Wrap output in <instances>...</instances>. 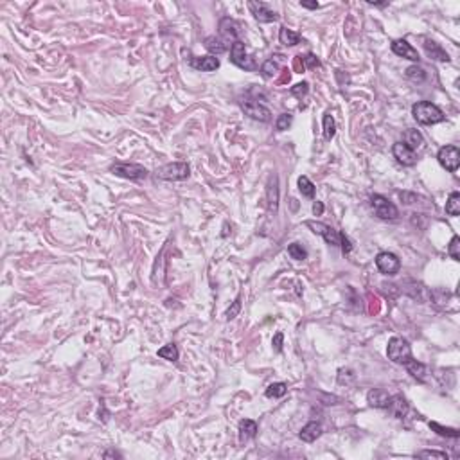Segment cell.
Instances as JSON below:
<instances>
[{"instance_id": "obj_32", "label": "cell", "mask_w": 460, "mask_h": 460, "mask_svg": "<svg viewBox=\"0 0 460 460\" xmlns=\"http://www.w3.org/2000/svg\"><path fill=\"white\" fill-rule=\"evenodd\" d=\"M407 78L414 83H423L426 79V70L421 69V67L414 65V67H408L407 69Z\"/></svg>"}, {"instance_id": "obj_37", "label": "cell", "mask_w": 460, "mask_h": 460, "mask_svg": "<svg viewBox=\"0 0 460 460\" xmlns=\"http://www.w3.org/2000/svg\"><path fill=\"white\" fill-rule=\"evenodd\" d=\"M293 123V117L290 113H280L279 119L275 121V128L279 130V132H284V130H288V128L292 126Z\"/></svg>"}, {"instance_id": "obj_47", "label": "cell", "mask_w": 460, "mask_h": 460, "mask_svg": "<svg viewBox=\"0 0 460 460\" xmlns=\"http://www.w3.org/2000/svg\"><path fill=\"white\" fill-rule=\"evenodd\" d=\"M300 6H302V8H306V9H318V8H320V4H318V2H306V0H302V2H300Z\"/></svg>"}, {"instance_id": "obj_18", "label": "cell", "mask_w": 460, "mask_h": 460, "mask_svg": "<svg viewBox=\"0 0 460 460\" xmlns=\"http://www.w3.org/2000/svg\"><path fill=\"white\" fill-rule=\"evenodd\" d=\"M424 50L435 62H449V54L433 40H424Z\"/></svg>"}, {"instance_id": "obj_13", "label": "cell", "mask_w": 460, "mask_h": 460, "mask_svg": "<svg viewBox=\"0 0 460 460\" xmlns=\"http://www.w3.org/2000/svg\"><path fill=\"white\" fill-rule=\"evenodd\" d=\"M392 155L394 158L399 162L401 165H407V167H412V165L417 164V155L415 151H412L408 146H405L402 142H395L392 146Z\"/></svg>"}, {"instance_id": "obj_8", "label": "cell", "mask_w": 460, "mask_h": 460, "mask_svg": "<svg viewBox=\"0 0 460 460\" xmlns=\"http://www.w3.org/2000/svg\"><path fill=\"white\" fill-rule=\"evenodd\" d=\"M437 158H439L440 165L449 172H455L460 165V151L456 146H444V148H440L439 153H437Z\"/></svg>"}, {"instance_id": "obj_10", "label": "cell", "mask_w": 460, "mask_h": 460, "mask_svg": "<svg viewBox=\"0 0 460 460\" xmlns=\"http://www.w3.org/2000/svg\"><path fill=\"white\" fill-rule=\"evenodd\" d=\"M248 9H250V13L254 15L255 20L263 22V24L279 20V15L273 9L268 8V4H264V2H254V0H250L248 2Z\"/></svg>"}, {"instance_id": "obj_21", "label": "cell", "mask_w": 460, "mask_h": 460, "mask_svg": "<svg viewBox=\"0 0 460 460\" xmlns=\"http://www.w3.org/2000/svg\"><path fill=\"white\" fill-rule=\"evenodd\" d=\"M257 435V423L252 419H243L239 423V440L247 442V440L254 439Z\"/></svg>"}, {"instance_id": "obj_17", "label": "cell", "mask_w": 460, "mask_h": 460, "mask_svg": "<svg viewBox=\"0 0 460 460\" xmlns=\"http://www.w3.org/2000/svg\"><path fill=\"white\" fill-rule=\"evenodd\" d=\"M367 401L374 408H386L388 407V401H390V395H388L386 390H383V388H372L367 394Z\"/></svg>"}, {"instance_id": "obj_43", "label": "cell", "mask_w": 460, "mask_h": 460, "mask_svg": "<svg viewBox=\"0 0 460 460\" xmlns=\"http://www.w3.org/2000/svg\"><path fill=\"white\" fill-rule=\"evenodd\" d=\"M282 341H284V334L282 333H277L275 336H273V340H271V345H273L275 353H280V351H282Z\"/></svg>"}, {"instance_id": "obj_33", "label": "cell", "mask_w": 460, "mask_h": 460, "mask_svg": "<svg viewBox=\"0 0 460 460\" xmlns=\"http://www.w3.org/2000/svg\"><path fill=\"white\" fill-rule=\"evenodd\" d=\"M336 133V124H334V119L331 113H325L324 115V137L325 140H331Z\"/></svg>"}, {"instance_id": "obj_15", "label": "cell", "mask_w": 460, "mask_h": 460, "mask_svg": "<svg viewBox=\"0 0 460 460\" xmlns=\"http://www.w3.org/2000/svg\"><path fill=\"white\" fill-rule=\"evenodd\" d=\"M191 67L201 72H214L216 69H219V60L216 56H193Z\"/></svg>"}, {"instance_id": "obj_7", "label": "cell", "mask_w": 460, "mask_h": 460, "mask_svg": "<svg viewBox=\"0 0 460 460\" xmlns=\"http://www.w3.org/2000/svg\"><path fill=\"white\" fill-rule=\"evenodd\" d=\"M110 171L115 177L126 178V180H144L148 178V169L142 167L139 164H113L110 167Z\"/></svg>"}, {"instance_id": "obj_23", "label": "cell", "mask_w": 460, "mask_h": 460, "mask_svg": "<svg viewBox=\"0 0 460 460\" xmlns=\"http://www.w3.org/2000/svg\"><path fill=\"white\" fill-rule=\"evenodd\" d=\"M405 367H407L408 374H412V376H414L417 381H424V379H426L428 369H426V365H424V363L417 362V360H414V358H412L410 362L405 363Z\"/></svg>"}, {"instance_id": "obj_16", "label": "cell", "mask_w": 460, "mask_h": 460, "mask_svg": "<svg viewBox=\"0 0 460 460\" xmlns=\"http://www.w3.org/2000/svg\"><path fill=\"white\" fill-rule=\"evenodd\" d=\"M386 410L390 412L394 417H397V419H402V417H407L410 407H408L407 399L402 397L401 394H397V395H390V401H388V407H386Z\"/></svg>"}, {"instance_id": "obj_2", "label": "cell", "mask_w": 460, "mask_h": 460, "mask_svg": "<svg viewBox=\"0 0 460 460\" xmlns=\"http://www.w3.org/2000/svg\"><path fill=\"white\" fill-rule=\"evenodd\" d=\"M386 356L388 360L397 365H405L407 362H410L412 358V347L408 343V340L401 336H394L388 340V347H386Z\"/></svg>"}, {"instance_id": "obj_26", "label": "cell", "mask_w": 460, "mask_h": 460, "mask_svg": "<svg viewBox=\"0 0 460 460\" xmlns=\"http://www.w3.org/2000/svg\"><path fill=\"white\" fill-rule=\"evenodd\" d=\"M446 214L448 216H458L460 214V194L451 193L446 201Z\"/></svg>"}, {"instance_id": "obj_4", "label": "cell", "mask_w": 460, "mask_h": 460, "mask_svg": "<svg viewBox=\"0 0 460 460\" xmlns=\"http://www.w3.org/2000/svg\"><path fill=\"white\" fill-rule=\"evenodd\" d=\"M230 62L234 63V65H238L239 69L248 70V72H254V70L259 69L257 62L254 60V56H250V54L247 52L245 43H243L241 40L234 41L232 47H230Z\"/></svg>"}, {"instance_id": "obj_27", "label": "cell", "mask_w": 460, "mask_h": 460, "mask_svg": "<svg viewBox=\"0 0 460 460\" xmlns=\"http://www.w3.org/2000/svg\"><path fill=\"white\" fill-rule=\"evenodd\" d=\"M158 356L160 358H164V360H167V362H177L178 360V349H177V345L175 343H167V345H164V347H160L158 349Z\"/></svg>"}, {"instance_id": "obj_28", "label": "cell", "mask_w": 460, "mask_h": 460, "mask_svg": "<svg viewBox=\"0 0 460 460\" xmlns=\"http://www.w3.org/2000/svg\"><path fill=\"white\" fill-rule=\"evenodd\" d=\"M277 58H270V60H266V62L263 63V67H261V72H263V76L266 79L273 78V76L279 72V63H277Z\"/></svg>"}, {"instance_id": "obj_20", "label": "cell", "mask_w": 460, "mask_h": 460, "mask_svg": "<svg viewBox=\"0 0 460 460\" xmlns=\"http://www.w3.org/2000/svg\"><path fill=\"white\" fill-rule=\"evenodd\" d=\"M402 144L408 146L412 151H415V149L423 148L424 139H423V135H421L419 130H407V132L402 133Z\"/></svg>"}, {"instance_id": "obj_49", "label": "cell", "mask_w": 460, "mask_h": 460, "mask_svg": "<svg viewBox=\"0 0 460 460\" xmlns=\"http://www.w3.org/2000/svg\"><path fill=\"white\" fill-rule=\"evenodd\" d=\"M286 81H290V74H288V72H284L282 78L279 79V83H286Z\"/></svg>"}, {"instance_id": "obj_36", "label": "cell", "mask_w": 460, "mask_h": 460, "mask_svg": "<svg viewBox=\"0 0 460 460\" xmlns=\"http://www.w3.org/2000/svg\"><path fill=\"white\" fill-rule=\"evenodd\" d=\"M448 254L453 261H460V238L458 236H453L451 238L449 247H448Z\"/></svg>"}, {"instance_id": "obj_25", "label": "cell", "mask_w": 460, "mask_h": 460, "mask_svg": "<svg viewBox=\"0 0 460 460\" xmlns=\"http://www.w3.org/2000/svg\"><path fill=\"white\" fill-rule=\"evenodd\" d=\"M279 40H280V43H282V45L293 47V45H297V43L300 41V34L295 33V31H292V29H288V27H280Z\"/></svg>"}, {"instance_id": "obj_41", "label": "cell", "mask_w": 460, "mask_h": 460, "mask_svg": "<svg viewBox=\"0 0 460 460\" xmlns=\"http://www.w3.org/2000/svg\"><path fill=\"white\" fill-rule=\"evenodd\" d=\"M239 311H241V299L238 297V299L234 300V304H232V308H230L228 311H226V318H228V320H232V318H236V316H238V313H239Z\"/></svg>"}, {"instance_id": "obj_42", "label": "cell", "mask_w": 460, "mask_h": 460, "mask_svg": "<svg viewBox=\"0 0 460 460\" xmlns=\"http://www.w3.org/2000/svg\"><path fill=\"white\" fill-rule=\"evenodd\" d=\"M340 247H341V252H343V254H349V252L353 250V245H351L349 238L345 234H340Z\"/></svg>"}, {"instance_id": "obj_39", "label": "cell", "mask_w": 460, "mask_h": 460, "mask_svg": "<svg viewBox=\"0 0 460 460\" xmlns=\"http://www.w3.org/2000/svg\"><path fill=\"white\" fill-rule=\"evenodd\" d=\"M354 372L351 369H340V372H338V381L341 383V385H347V383H351V381H354Z\"/></svg>"}, {"instance_id": "obj_45", "label": "cell", "mask_w": 460, "mask_h": 460, "mask_svg": "<svg viewBox=\"0 0 460 460\" xmlns=\"http://www.w3.org/2000/svg\"><path fill=\"white\" fill-rule=\"evenodd\" d=\"M313 214H315V216H322V214H324V203H322V201H315V205H313Z\"/></svg>"}, {"instance_id": "obj_22", "label": "cell", "mask_w": 460, "mask_h": 460, "mask_svg": "<svg viewBox=\"0 0 460 460\" xmlns=\"http://www.w3.org/2000/svg\"><path fill=\"white\" fill-rule=\"evenodd\" d=\"M268 209L271 212H277L279 209V187H277V177L270 178V184H268Z\"/></svg>"}, {"instance_id": "obj_5", "label": "cell", "mask_w": 460, "mask_h": 460, "mask_svg": "<svg viewBox=\"0 0 460 460\" xmlns=\"http://www.w3.org/2000/svg\"><path fill=\"white\" fill-rule=\"evenodd\" d=\"M239 106H241V110L245 111L250 119L261 121V123H270L271 121V111L268 110L266 106H263L259 101H255V99H250V97L239 99Z\"/></svg>"}, {"instance_id": "obj_6", "label": "cell", "mask_w": 460, "mask_h": 460, "mask_svg": "<svg viewBox=\"0 0 460 460\" xmlns=\"http://www.w3.org/2000/svg\"><path fill=\"white\" fill-rule=\"evenodd\" d=\"M370 205H372L374 214H376L379 219H397L399 210L388 198L381 196V194H374V196L370 198Z\"/></svg>"}, {"instance_id": "obj_30", "label": "cell", "mask_w": 460, "mask_h": 460, "mask_svg": "<svg viewBox=\"0 0 460 460\" xmlns=\"http://www.w3.org/2000/svg\"><path fill=\"white\" fill-rule=\"evenodd\" d=\"M288 392V385L286 383H271L270 386L266 388V397H273V399H277V397H282L284 394Z\"/></svg>"}, {"instance_id": "obj_24", "label": "cell", "mask_w": 460, "mask_h": 460, "mask_svg": "<svg viewBox=\"0 0 460 460\" xmlns=\"http://www.w3.org/2000/svg\"><path fill=\"white\" fill-rule=\"evenodd\" d=\"M203 45H205V49L210 52V56H212V54H223L226 49H228V45H226L225 41H223L221 38H216V36L205 38V43H203Z\"/></svg>"}, {"instance_id": "obj_44", "label": "cell", "mask_w": 460, "mask_h": 460, "mask_svg": "<svg viewBox=\"0 0 460 460\" xmlns=\"http://www.w3.org/2000/svg\"><path fill=\"white\" fill-rule=\"evenodd\" d=\"M293 67H295L297 72H304L306 67H304V60H302V56H295V60H293Z\"/></svg>"}, {"instance_id": "obj_11", "label": "cell", "mask_w": 460, "mask_h": 460, "mask_svg": "<svg viewBox=\"0 0 460 460\" xmlns=\"http://www.w3.org/2000/svg\"><path fill=\"white\" fill-rule=\"evenodd\" d=\"M308 225V228H311L315 234L322 236V238L325 239V243H329V245H340V232L338 230H334L333 226L325 225V223H320V221H308L306 223Z\"/></svg>"}, {"instance_id": "obj_3", "label": "cell", "mask_w": 460, "mask_h": 460, "mask_svg": "<svg viewBox=\"0 0 460 460\" xmlns=\"http://www.w3.org/2000/svg\"><path fill=\"white\" fill-rule=\"evenodd\" d=\"M191 175V169L187 162H171L156 169V178L165 182H182L187 180Z\"/></svg>"}, {"instance_id": "obj_46", "label": "cell", "mask_w": 460, "mask_h": 460, "mask_svg": "<svg viewBox=\"0 0 460 460\" xmlns=\"http://www.w3.org/2000/svg\"><path fill=\"white\" fill-rule=\"evenodd\" d=\"M104 458H123V455H121L119 451H115V449H108V451L103 453Z\"/></svg>"}, {"instance_id": "obj_1", "label": "cell", "mask_w": 460, "mask_h": 460, "mask_svg": "<svg viewBox=\"0 0 460 460\" xmlns=\"http://www.w3.org/2000/svg\"><path fill=\"white\" fill-rule=\"evenodd\" d=\"M412 115L414 119L417 121L419 124H437V123H442L446 119L444 111L440 110L437 104L433 103H428V101H421V103H415L414 108H412Z\"/></svg>"}, {"instance_id": "obj_19", "label": "cell", "mask_w": 460, "mask_h": 460, "mask_svg": "<svg viewBox=\"0 0 460 460\" xmlns=\"http://www.w3.org/2000/svg\"><path fill=\"white\" fill-rule=\"evenodd\" d=\"M322 435V424L320 423H316V421H311V423H308L306 424L302 430H300V433H299V437L304 442H315L318 437Z\"/></svg>"}, {"instance_id": "obj_29", "label": "cell", "mask_w": 460, "mask_h": 460, "mask_svg": "<svg viewBox=\"0 0 460 460\" xmlns=\"http://www.w3.org/2000/svg\"><path fill=\"white\" fill-rule=\"evenodd\" d=\"M430 428L433 431H437L439 435H442V437H449V439H456V437L460 435L458 433V430L456 428H448V426H442V424H439V423H430Z\"/></svg>"}, {"instance_id": "obj_38", "label": "cell", "mask_w": 460, "mask_h": 460, "mask_svg": "<svg viewBox=\"0 0 460 460\" xmlns=\"http://www.w3.org/2000/svg\"><path fill=\"white\" fill-rule=\"evenodd\" d=\"M290 92H292L295 97H299V99H302L304 95H308V92H309V85L306 81H302V83H299V85H295V86H292L290 88Z\"/></svg>"}, {"instance_id": "obj_34", "label": "cell", "mask_w": 460, "mask_h": 460, "mask_svg": "<svg viewBox=\"0 0 460 460\" xmlns=\"http://www.w3.org/2000/svg\"><path fill=\"white\" fill-rule=\"evenodd\" d=\"M288 254L292 255V259H297V261H304L308 257V252H306V248L300 243H292L288 247Z\"/></svg>"}, {"instance_id": "obj_14", "label": "cell", "mask_w": 460, "mask_h": 460, "mask_svg": "<svg viewBox=\"0 0 460 460\" xmlns=\"http://www.w3.org/2000/svg\"><path fill=\"white\" fill-rule=\"evenodd\" d=\"M392 52L397 54V56H401V58H405V60L415 62V63L421 60L419 52H417V50H415L407 40H395V41H392Z\"/></svg>"}, {"instance_id": "obj_40", "label": "cell", "mask_w": 460, "mask_h": 460, "mask_svg": "<svg viewBox=\"0 0 460 460\" xmlns=\"http://www.w3.org/2000/svg\"><path fill=\"white\" fill-rule=\"evenodd\" d=\"M302 60H304V67H306V69H316V67H320V60H318V58H316L315 54H311V52L306 54Z\"/></svg>"}, {"instance_id": "obj_9", "label": "cell", "mask_w": 460, "mask_h": 460, "mask_svg": "<svg viewBox=\"0 0 460 460\" xmlns=\"http://www.w3.org/2000/svg\"><path fill=\"white\" fill-rule=\"evenodd\" d=\"M376 266L381 271L383 275H395L399 270H401V261L395 254L390 252H381L376 257Z\"/></svg>"}, {"instance_id": "obj_35", "label": "cell", "mask_w": 460, "mask_h": 460, "mask_svg": "<svg viewBox=\"0 0 460 460\" xmlns=\"http://www.w3.org/2000/svg\"><path fill=\"white\" fill-rule=\"evenodd\" d=\"M419 458H437V460H448L449 455L446 451H435V449H424L417 453Z\"/></svg>"}, {"instance_id": "obj_12", "label": "cell", "mask_w": 460, "mask_h": 460, "mask_svg": "<svg viewBox=\"0 0 460 460\" xmlns=\"http://www.w3.org/2000/svg\"><path fill=\"white\" fill-rule=\"evenodd\" d=\"M219 34H221V40L228 45V41H239V24L234 18H221L219 20Z\"/></svg>"}, {"instance_id": "obj_48", "label": "cell", "mask_w": 460, "mask_h": 460, "mask_svg": "<svg viewBox=\"0 0 460 460\" xmlns=\"http://www.w3.org/2000/svg\"><path fill=\"white\" fill-rule=\"evenodd\" d=\"M367 4L369 6H376V8H385V6H388V2H374V0H367Z\"/></svg>"}, {"instance_id": "obj_31", "label": "cell", "mask_w": 460, "mask_h": 460, "mask_svg": "<svg viewBox=\"0 0 460 460\" xmlns=\"http://www.w3.org/2000/svg\"><path fill=\"white\" fill-rule=\"evenodd\" d=\"M299 191L302 193V196L313 198L315 196V184H313L308 177H300L299 178Z\"/></svg>"}]
</instances>
